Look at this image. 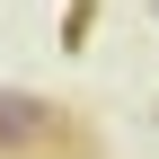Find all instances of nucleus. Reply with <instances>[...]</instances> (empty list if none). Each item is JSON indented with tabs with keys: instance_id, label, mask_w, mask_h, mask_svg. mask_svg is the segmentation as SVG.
Here are the masks:
<instances>
[{
	"instance_id": "1",
	"label": "nucleus",
	"mask_w": 159,
	"mask_h": 159,
	"mask_svg": "<svg viewBox=\"0 0 159 159\" xmlns=\"http://www.w3.org/2000/svg\"><path fill=\"white\" fill-rule=\"evenodd\" d=\"M0 159H97V124L62 115L35 89H0Z\"/></svg>"
},
{
	"instance_id": "2",
	"label": "nucleus",
	"mask_w": 159,
	"mask_h": 159,
	"mask_svg": "<svg viewBox=\"0 0 159 159\" xmlns=\"http://www.w3.org/2000/svg\"><path fill=\"white\" fill-rule=\"evenodd\" d=\"M89 9H97V0H71V9H62V44H89V27H97Z\"/></svg>"
},
{
	"instance_id": "3",
	"label": "nucleus",
	"mask_w": 159,
	"mask_h": 159,
	"mask_svg": "<svg viewBox=\"0 0 159 159\" xmlns=\"http://www.w3.org/2000/svg\"><path fill=\"white\" fill-rule=\"evenodd\" d=\"M150 18H159V9H150Z\"/></svg>"
}]
</instances>
